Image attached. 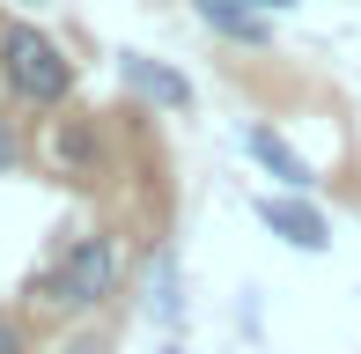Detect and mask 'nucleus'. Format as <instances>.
Masks as SVG:
<instances>
[{"label": "nucleus", "mask_w": 361, "mask_h": 354, "mask_svg": "<svg viewBox=\"0 0 361 354\" xmlns=\"http://www.w3.org/2000/svg\"><path fill=\"white\" fill-rule=\"evenodd\" d=\"M200 8V23L214 30V37H228V44H273V23L258 8H243V0H192Z\"/></svg>", "instance_id": "6"}, {"label": "nucleus", "mask_w": 361, "mask_h": 354, "mask_svg": "<svg viewBox=\"0 0 361 354\" xmlns=\"http://www.w3.org/2000/svg\"><path fill=\"white\" fill-rule=\"evenodd\" d=\"M96 148H104L96 118H59V126H52V155H59V170L89 177V170H96Z\"/></svg>", "instance_id": "7"}, {"label": "nucleus", "mask_w": 361, "mask_h": 354, "mask_svg": "<svg viewBox=\"0 0 361 354\" xmlns=\"http://www.w3.org/2000/svg\"><path fill=\"white\" fill-rule=\"evenodd\" d=\"M162 354H177V347H162Z\"/></svg>", "instance_id": "11"}, {"label": "nucleus", "mask_w": 361, "mask_h": 354, "mask_svg": "<svg viewBox=\"0 0 361 354\" xmlns=\"http://www.w3.org/2000/svg\"><path fill=\"white\" fill-rule=\"evenodd\" d=\"M0 74L23 104H67L74 96V59L37 23H0Z\"/></svg>", "instance_id": "2"}, {"label": "nucleus", "mask_w": 361, "mask_h": 354, "mask_svg": "<svg viewBox=\"0 0 361 354\" xmlns=\"http://www.w3.org/2000/svg\"><path fill=\"white\" fill-rule=\"evenodd\" d=\"M243 8H258V15H266V8H302V0H243Z\"/></svg>", "instance_id": "10"}, {"label": "nucleus", "mask_w": 361, "mask_h": 354, "mask_svg": "<svg viewBox=\"0 0 361 354\" xmlns=\"http://www.w3.org/2000/svg\"><path fill=\"white\" fill-rule=\"evenodd\" d=\"M243 155H251V163L266 170V177H281L288 192H310V163L288 148L281 133H273V126H243Z\"/></svg>", "instance_id": "5"}, {"label": "nucleus", "mask_w": 361, "mask_h": 354, "mask_svg": "<svg viewBox=\"0 0 361 354\" xmlns=\"http://www.w3.org/2000/svg\"><path fill=\"white\" fill-rule=\"evenodd\" d=\"M15 163H23V148H15V133H8V126H0V177H8Z\"/></svg>", "instance_id": "9"}, {"label": "nucleus", "mask_w": 361, "mask_h": 354, "mask_svg": "<svg viewBox=\"0 0 361 354\" xmlns=\"http://www.w3.org/2000/svg\"><path fill=\"white\" fill-rule=\"evenodd\" d=\"M258 221H266L281 244H295V251H332V221H324L302 192H266V200H258Z\"/></svg>", "instance_id": "3"}, {"label": "nucleus", "mask_w": 361, "mask_h": 354, "mask_svg": "<svg viewBox=\"0 0 361 354\" xmlns=\"http://www.w3.org/2000/svg\"><path fill=\"white\" fill-rule=\"evenodd\" d=\"M118 273H126V259H118V236H104V229H89V236H74L67 251H59L52 266L30 281V295H44L52 310H96V303H111L118 295Z\"/></svg>", "instance_id": "1"}, {"label": "nucleus", "mask_w": 361, "mask_h": 354, "mask_svg": "<svg viewBox=\"0 0 361 354\" xmlns=\"http://www.w3.org/2000/svg\"><path fill=\"white\" fill-rule=\"evenodd\" d=\"M0 354H30V340H23V325H8V317H0Z\"/></svg>", "instance_id": "8"}, {"label": "nucleus", "mask_w": 361, "mask_h": 354, "mask_svg": "<svg viewBox=\"0 0 361 354\" xmlns=\"http://www.w3.org/2000/svg\"><path fill=\"white\" fill-rule=\"evenodd\" d=\"M118 74H126V89H140L147 104H162V111H192V82L177 67H162V59H147V52H118Z\"/></svg>", "instance_id": "4"}]
</instances>
